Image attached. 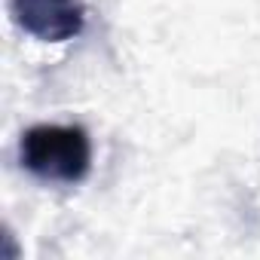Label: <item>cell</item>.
Masks as SVG:
<instances>
[{
    "label": "cell",
    "instance_id": "1",
    "mask_svg": "<svg viewBox=\"0 0 260 260\" xmlns=\"http://www.w3.org/2000/svg\"><path fill=\"white\" fill-rule=\"evenodd\" d=\"M22 166L49 184H80L92 169V141L83 125L40 122L19 141Z\"/></svg>",
    "mask_w": 260,
    "mask_h": 260
},
{
    "label": "cell",
    "instance_id": "2",
    "mask_svg": "<svg viewBox=\"0 0 260 260\" xmlns=\"http://www.w3.org/2000/svg\"><path fill=\"white\" fill-rule=\"evenodd\" d=\"M16 25L40 43H64L83 34V0H10Z\"/></svg>",
    "mask_w": 260,
    "mask_h": 260
}]
</instances>
